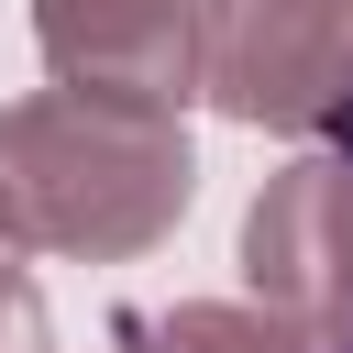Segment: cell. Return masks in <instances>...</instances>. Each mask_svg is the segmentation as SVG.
<instances>
[{"mask_svg":"<svg viewBox=\"0 0 353 353\" xmlns=\"http://www.w3.org/2000/svg\"><path fill=\"white\" fill-rule=\"evenodd\" d=\"M243 287L276 309L309 353H353V154L309 143L287 154L243 210Z\"/></svg>","mask_w":353,"mask_h":353,"instance_id":"obj_3","label":"cell"},{"mask_svg":"<svg viewBox=\"0 0 353 353\" xmlns=\"http://www.w3.org/2000/svg\"><path fill=\"white\" fill-rule=\"evenodd\" d=\"M199 99L254 132H342L353 0H199Z\"/></svg>","mask_w":353,"mask_h":353,"instance_id":"obj_2","label":"cell"},{"mask_svg":"<svg viewBox=\"0 0 353 353\" xmlns=\"http://www.w3.org/2000/svg\"><path fill=\"white\" fill-rule=\"evenodd\" d=\"M199 199V154L176 110H121L77 88H33L0 110V243L66 265L154 254Z\"/></svg>","mask_w":353,"mask_h":353,"instance_id":"obj_1","label":"cell"},{"mask_svg":"<svg viewBox=\"0 0 353 353\" xmlns=\"http://www.w3.org/2000/svg\"><path fill=\"white\" fill-rule=\"evenodd\" d=\"M33 55L77 99L188 110L199 99V0H33Z\"/></svg>","mask_w":353,"mask_h":353,"instance_id":"obj_4","label":"cell"},{"mask_svg":"<svg viewBox=\"0 0 353 353\" xmlns=\"http://www.w3.org/2000/svg\"><path fill=\"white\" fill-rule=\"evenodd\" d=\"M0 353H55V320H44V287L22 276V254L0 243Z\"/></svg>","mask_w":353,"mask_h":353,"instance_id":"obj_6","label":"cell"},{"mask_svg":"<svg viewBox=\"0 0 353 353\" xmlns=\"http://www.w3.org/2000/svg\"><path fill=\"white\" fill-rule=\"evenodd\" d=\"M121 353H309V342L254 298H176V309L121 320Z\"/></svg>","mask_w":353,"mask_h":353,"instance_id":"obj_5","label":"cell"},{"mask_svg":"<svg viewBox=\"0 0 353 353\" xmlns=\"http://www.w3.org/2000/svg\"><path fill=\"white\" fill-rule=\"evenodd\" d=\"M331 143H342V154H353V121H342V132H331Z\"/></svg>","mask_w":353,"mask_h":353,"instance_id":"obj_7","label":"cell"}]
</instances>
